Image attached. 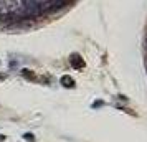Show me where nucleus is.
I'll return each mask as SVG.
<instances>
[{"label": "nucleus", "mask_w": 147, "mask_h": 142, "mask_svg": "<svg viewBox=\"0 0 147 142\" xmlns=\"http://www.w3.org/2000/svg\"><path fill=\"white\" fill-rule=\"evenodd\" d=\"M69 63L73 65V68H83V66H84V61H83V58H81L78 53L71 55V58H69Z\"/></svg>", "instance_id": "nucleus-1"}, {"label": "nucleus", "mask_w": 147, "mask_h": 142, "mask_svg": "<svg viewBox=\"0 0 147 142\" xmlns=\"http://www.w3.org/2000/svg\"><path fill=\"white\" fill-rule=\"evenodd\" d=\"M22 76H23L25 79H28V81H38V79H40V78L32 71V69H27V68H25V69H22Z\"/></svg>", "instance_id": "nucleus-2"}, {"label": "nucleus", "mask_w": 147, "mask_h": 142, "mask_svg": "<svg viewBox=\"0 0 147 142\" xmlns=\"http://www.w3.org/2000/svg\"><path fill=\"white\" fill-rule=\"evenodd\" d=\"M60 83L63 84V86H65V88H73V86H74V79H73V78H69L68 75L61 76Z\"/></svg>", "instance_id": "nucleus-3"}, {"label": "nucleus", "mask_w": 147, "mask_h": 142, "mask_svg": "<svg viewBox=\"0 0 147 142\" xmlns=\"http://www.w3.org/2000/svg\"><path fill=\"white\" fill-rule=\"evenodd\" d=\"M23 139H25V141H30V142H35V135L27 132V134H23Z\"/></svg>", "instance_id": "nucleus-4"}, {"label": "nucleus", "mask_w": 147, "mask_h": 142, "mask_svg": "<svg viewBox=\"0 0 147 142\" xmlns=\"http://www.w3.org/2000/svg\"><path fill=\"white\" fill-rule=\"evenodd\" d=\"M102 104H104V102H102V101H94L93 104H91V106H93V108H101Z\"/></svg>", "instance_id": "nucleus-5"}, {"label": "nucleus", "mask_w": 147, "mask_h": 142, "mask_svg": "<svg viewBox=\"0 0 147 142\" xmlns=\"http://www.w3.org/2000/svg\"><path fill=\"white\" fill-rule=\"evenodd\" d=\"M5 78H7V75H3V73H0V81H2V79H5Z\"/></svg>", "instance_id": "nucleus-6"}, {"label": "nucleus", "mask_w": 147, "mask_h": 142, "mask_svg": "<svg viewBox=\"0 0 147 142\" xmlns=\"http://www.w3.org/2000/svg\"><path fill=\"white\" fill-rule=\"evenodd\" d=\"M3 139H5V135H2V134H0V142H3Z\"/></svg>", "instance_id": "nucleus-7"}]
</instances>
